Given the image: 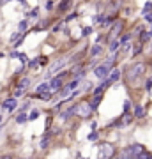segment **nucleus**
Masks as SVG:
<instances>
[{"instance_id":"1","label":"nucleus","mask_w":152,"mask_h":159,"mask_svg":"<svg viewBox=\"0 0 152 159\" xmlns=\"http://www.w3.org/2000/svg\"><path fill=\"white\" fill-rule=\"evenodd\" d=\"M69 74H71V71H69V73H67V71H62L60 74H57L55 78H51V81L48 83V87H50V92H51V94H55V92L58 94L60 90H62V87L66 85V83H64V80H66Z\"/></svg>"},{"instance_id":"2","label":"nucleus","mask_w":152,"mask_h":159,"mask_svg":"<svg viewBox=\"0 0 152 159\" xmlns=\"http://www.w3.org/2000/svg\"><path fill=\"white\" fill-rule=\"evenodd\" d=\"M115 156V147L110 142H103L97 147V159H110Z\"/></svg>"},{"instance_id":"3","label":"nucleus","mask_w":152,"mask_h":159,"mask_svg":"<svg viewBox=\"0 0 152 159\" xmlns=\"http://www.w3.org/2000/svg\"><path fill=\"white\" fill-rule=\"evenodd\" d=\"M143 71H145V64H142V62H136V64H133L131 67L127 69V80L129 81H133V80H136L138 76H142L143 74Z\"/></svg>"},{"instance_id":"4","label":"nucleus","mask_w":152,"mask_h":159,"mask_svg":"<svg viewBox=\"0 0 152 159\" xmlns=\"http://www.w3.org/2000/svg\"><path fill=\"white\" fill-rule=\"evenodd\" d=\"M90 115H92V108L89 106V103H76V117L90 119Z\"/></svg>"},{"instance_id":"5","label":"nucleus","mask_w":152,"mask_h":159,"mask_svg":"<svg viewBox=\"0 0 152 159\" xmlns=\"http://www.w3.org/2000/svg\"><path fill=\"white\" fill-rule=\"evenodd\" d=\"M0 110H2V111H9V113L16 111V110H18V99H16V97H7V99H4L2 103H0Z\"/></svg>"},{"instance_id":"6","label":"nucleus","mask_w":152,"mask_h":159,"mask_svg":"<svg viewBox=\"0 0 152 159\" xmlns=\"http://www.w3.org/2000/svg\"><path fill=\"white\" fill-rule=\"evenodd\" d=\"M110 71H112V67H110V65H106V64H99V65H96V67H94V76H96L97 80H106V78H108V74H110Z\"/></svg>"},{"instance_id":"7","label":"nucleus","mask_w":152,"mask_h":159,"mask_svg":"<svg viewBox=\"0 0 152 159\" xmlns=\"http://www.w3.org/2000/svg\"><path fill=\"white\" fill-rule=\"evenodd\" d=\"M51 136H53V133H50V131H46L44 134L41 136V140H39V149H41V150H46V149L50 147V142H51Z\"/></svg>"},{"instance_id":"8","label":"nucleus","mask_w":152,"mask_h":159,"mask_svg":"<svg viewBox=\"0 0 152 159\" xmlns=\"http://www.w3.org/2000/svg\"><path fill=\"white\" fill-rule=\"evenodd\" d=\"M127 150H129V154H131V156L136 159V157L145 150V147H143L142 143H131V145H127Z\"/></svg>"},{"instance_id":"9","label":"nucleus","mask_w":152,"mask_h":159,"mask_svg":"<svg viewBox=\"0 0 152 159\" xmlns=\"http://www.w3.org/2000/svg\"><path fill=\"white\" fill-rule=\"evenodd\" d=\"M71 117H76V103H73L69 108H66V110L60 113V119H62V120H67V119H71Z\"/></svg>"},{"instance_id":"10","label":"nucleus","mask_w":152,"mask_h":159,"mask_svg":"<svg viewBox=\"0 0 152 159\" xmlns=\"http://www.w3.org/2000/svg\"><path fill=\"white\" fill-rule=\"evenodd\" d=\"M133 117L135 119H145V108L142 104H135L133 106Z\"/></svg>"},{"instance_id":"11","label":"nucleus","mask_w":152,"mask_h":159,"mask_svg":"<svg viewBox=\"0 0 152 159\" xmlns=\"http://www.w3.org/2000/svg\"><path fill=\"white\" fill-rule=\"evenodd\" d=\"M14 122L16 124H27L28 122V113H25V111H18L16 113V117H14Z\"/></svg>"},{"instance_id":"12","label":"nucleus","mask_w":152,"mask_h":159,"mask_svg":"<svg viewBox=\"0 0 152 159\" xmlns=\"http://www.w3.org/2000/svg\"><path fill=\"white\" fill-rule=\"evenodd\" d=\"M101 101H103V96H92V97H90V101H87V103H89V106L92 108V111H96V110L99 108Z\"/></svg>"},{"instance_id":"13","label":"nucleus","mask_w":152,"mask_h":159,"mask_svg":"<svg viewBox=\"0 0 152 159\" xmlns=\"http://www.w3.org/2000/svg\"><path fill=\"white\" fill-rule=\"evenodd\" d=\"M120 30H122V21H115V23L112 25V28H110V39L115 37V35H119Z\"/></svg>"},{"instance_id":"14","label":"nucleus","mask_w":152,"mask_h":159,"mask_svg":"<svg viewBox=\"0 0 152 159\" xmlns=\"http://www.w3.org/2000/svg\"><path fill=\"white\" fill-rule=\"evenodd\" d=\"M108 81H110L112 85L115 83V81H119L120 80V69H112L110 71V74H108V78H106Z\"/></svg>"},{"instance_id":"15","label":"nucleus","mask_w":152,"mask_h":159,"mask_svg":"<svg viewBox=\"0 0 152 159\" xmlns=\"http://www.w3.org/2000/svg\"><path fill=\"white\" fill-rule=\"evenodd\" d=\"M30 87V80L28 78H21L19 81H18V85H16V88H19V90H23V92H25V90Z\"/></svg>"},{"instance_id":"16","label":"nucleus","mask_w":152,"mask_h":159,"mask_svg":"<svg viewBox=\"0 0 152 159\" xmlns=\"http://www.w3.org/2000/svg\"><path fill=\"white\" fill-rule=\"evenodd\" d=\"M39 115H41V110H37V108H32V110H30V113H28V122H34V120H37V119H39Z\"/></svg>"},{"instance_id":"17","label":"nucleus","mask_w":152,"mask_h":159,"mask_svg":"<svg viewBox=\"0 0 152 159\" xmlns=\"http://www.w3.org/2000/svg\"><path fill=\"white\" fill-rule=\"evenodd\" d=\"M42 92H50V87H48L46 81H44V83H39V85L35 87V94H42Z\"/></svg>"},{"instance_id":"18","label":"nucleus","mask_w":152,"mask_h":159,"mask_svg":"<svg viewBox=\"0 0 152 159\" xmlns=\"http://www.w3.org/2000/svg\"><path fill=\"white\" fill-rule=\"evenodd\" d=\"M119 48H120V41H112L110 46H108V51H110V53H117Z\"/></svg>"},{"instance_id":"19","label":"nucleus","mask_w":152,"mask_h":159,"mask_svg":"<svg viewBox=\"0 0 152 159\" xmlns=\"http://www.w3.org/2000/svg\"><path fill=\"white\" fill-rule=\"evenodd\" d=\"M103 53V46H99V44H94V46L90 48V57H97V55H101Z\"/></svg>"},{"instance_id":"20","label":"nucleus","mask_w":152,"mask_h":159,"mask_svg":"<svg viewBox=\"0 0 152 159\" xmlns=\"http://www.w3.org/2000/svg\"><path fill=\"white\" fill-rule=\"evenodd\" d=\"M69 7H71V0H62L60 6H58V11H60V12H66Z\"/></svg>"},{"instance_id":"21","label":"nucleus","mask_w":152,"mask_h":159,"mask_svg":"<svg viewBox=\"0 0 152 159\" xmlns=\"http://www.w3.org/2000/svg\"><path fill=\"white\" fill-rule=\"evenodd\" d=\"M122 110H124V113H129V111L133 110V101L131 99H126L124 104H122Z\"/></svg>"},{"instance_id":"22","label":"nucleus","mask_w":152,"mask_h":159,"mask_svg":"<svg viewBox=\"0 0 152 159\" xmlns=\"http://www.w3.org/2000/svg\"><path fill=\"white\" fill-rule=\"evenodd\" d=\"M27 28H28V21H27V19H21V21H19V25H18V32L23 34Z\"/></svg>"},{"instance_id":"23","label":"nucleus","mask_w":152,"mask_h":159,"mask_svg":"<svg viewBox=\"0 0 152 159\" xmlns=\"http://www.w3.org/2000/svg\"><path fill=\"white\" fill-rule=\"evenodd\" d=\"M136 159H152V152H149V150L145 149V150H143V152H142Z\"/></svg>"},{"instance_id":"24","label":"nucleus","mask_w":152,"mask_h":159,"mask_svg":"<svg viewBox=\"0 0 152 159\" xmlns=\"http://www.w3.org/2000/svg\"><path fill=\"white\" fill-rule=\"evenodd\" d=\"M30 108H32V103H30V101H27V103H23V104L19 106V110H18V111H25V113H27Z\"/></svg>"},{"instance_id":"25","label":"nucleus","mask_w":152,"mask_h":159,"mask_svg":"<svg viewBox=\"0 0 152 159\" xmlns=\"http://www.w3.org/2000/svg\"><path fill=\"white\" fill-rule=\"evenodd\" d=\"M104 18H106V16H103V14H96L92 21H94V23H97V25H103V21H104Z\"/></svg>"},{"instance_id":"26","label":"nucleus","mask_w":152,"mask_h":159,"mask_svg":"<svg viewBox=\"0 0 152 159\" xmlns=\"http://www.w3.org/2000/svg\"><path fill=\"white\" fill-rule=\"evenodd\" d=\"M96 140H99V131H92L89 134V142H96Z\"/></svg>"},{"instance_id":"27","label":"nucleus","mask_w":152,"mask_h":159,"mask_svg":"<svg viewBox=\"0 0 152 159\" xmlns=\"http://www.w3.org/2000/svg\"><path fill=\"white\" fill-rule=\"evenodd\" d=\"M142 50H143V48H142V42H138V44H135V50H133V53H131V55H133V57H136L138 53H142Z\"/></svg>"},{"instance_id":"28","label":"nucleus","mask_w":152,"mask_h":159,"mask_svg":"<svg viewBox=\"0 0 152 159\" xmlns=\"http://www.w3.org/2000/svg\"><path fill=\"white\" fill-rule=\"evenodd\" d=\"M131 37H133V34H126L124 37H120V44H126V42H129V41H131Z\"/></svg>"},{"instance_id":"29","label":"nucleus","mask_w":152,"mask_h":159,"mask_svg":"<svg viewBox=\"0 0 152 159\" xmlns=\"http://www.w3.org/2000/svg\"><path fill=\"white\" fill-rule=\"evenodd\" d=\"M27 65H28V69H35V67L39 65V62H37V58H34V60H30Z\"/></svg>"},{"instance_id":"30","label":"nucleus","mask_w":152,"mask_h":159,"mask_svg":"<svg viewBox=\"0 0 152 159\" xmlns=\"http://www.w3.org/2000/svg\"><path fill=\"white\" fill-rule=\"evenodd\" d=\"M81 34H83V37H87V35H90V34H92V27H85Z\"/></svg>"},{"instance_id":"31","label":"nucleus","mask_w":152,"mask_h":159,"mask_svg":"<svg viewBox=\"0 0 152 159\" xmlns=\"http://www.w3.org/2000/svg\"><path fill=\"white\" fill-rule=\"evenodd\" d=\"M23 94H25L23 90H19V88H16V90H14V94H12V97H16V99H18V97H21V96H23Z\"/></svg>"},{"instance_id":"32","label":"nucleus","mask_w":152,"mask_h":159,"mask_svg":"<svg viewBox=\"0 0 152 159\" xmlns=\"http://www.w3.org/2000/svg\"><path fill=\"white\" fill-rule=\"evenodd\" d=\"M150 11H152V2H147L145 7H143V14H145V12H150Z\"/></svg>"},{"instance_id":"33","label":"nucleus","mask_w":152,"mask_h":159,"mask_svg":"<svg viewBox=\"0 0 152 159\" xmlns=\"http://www.w3.org/2000/svg\"><path fill=\"white\" fill-rule=\"evenodd\" d=\"M37 62H39V65H44V64H48V58L46 57H39Z\"/></svg>"},{"instance_id":"34","label":"nucleus","mask_w":152,"mask_h":159,"mask_svg":"<svg viewBox=\"0 0 152 159\" xmlns=\"http://www.w3.org/2000/svg\"><path fill=\"white\" fill-rule=\"evenodd\" d=\"M145 21L152 23V12H145Z\"/></svg>"},{"instance_id":"35","label":"nucleus","mask_w":152,"mask_h":159,"mask_svg":"<svg viewBox=\"0 0 152 159\" xmlns=\"http://www.w3.org/2000/svg\"><path fill=\"white\" fill-rule=\"evenodd\" d=\"M46 9H48V11L53 9V2H51V0H48V2H46Z\"/></svg>"},{"instance_id":"36","label":"nucleus","mask_w":152,"mask_h":159,"mask_svg":"<svg viewBox=\"0 0 152 159\" xmlns=\"http://www.w3.org/2000/svg\"><path fill=\"white\" fill-rule=\"evenodd\" d=\"M76 16H78V14H76V12H73V14H69V16L66 18V21H71V19H74Z\"/></svg>"},{"instance_id":"37","label":"nucleus","mask_w":152,"mask_h":159,"mask_svg":"<svg viewBox=\"0 0 152 159\" xmlns=\"http://www.w3.org/2000/svg\"><path fill=\"white\" fill-rule=\"evenodd\" d=\"M150 87H152V78H149V80H147V85H145V88H147V90H150Z\"/></svg>"},{"instance_id":"38","label":"nucleus","mask_w":152,"mask_h":159,"mask_svg":"<svg viewBox=\"0 0 152 159\" xmlns=\"http://www.w3.org/2000/svg\"><path fill=\"white\" fill-rule=\"evenodd\" d=\"M0 159H14L11 154H4V156H0Z\"/></svg>"},{"instance_id":"39","label":"nucleus","mask_w":152,"mask_h":159,"mask_svg":"<svg viewBox=\"0 0 152 159\" xmlns=\"http://www.w3.org/2000/svg\"><path fill=\"white\" fill-rule=\"evenodd\" d=\"M28 16H30V18H35V16H37V9H34V11H30V12H28Z\"/></svg>"},{"instance_id":"40","label":"nucleus","mask_w":152,"mask_h":159,"mask_svg":"<svg viewBox=\"0 0 152 159\" xmlns=\"http://www.w3.org/2000/svg\"><path fill=\"white\" fill-rule=\"evenodd\" d=\"M62 25H64V23H58L57 27H53V32H57V30H60V28H62Z\"/></svg>"},{"instance_id":"41","label":"nucleus","mask_w":152,"mask_h":159,"mask_svg":"<svg viewBox=\"0 0 152 159\" xmlns=\"http://www.w3.org/2000/svg\"><path fill=\"white\" fill-rule=\"evenodd\" d=\"M4 119H6V117L2 115V113H0V124H4Z\"/></svg>"},{"instance_id":"42","label":"nucleus","mask_w":152,"mask_h":159,"mask_svg":"<svg viewBox=\"0 0 152 159\" xmlns=\"http://www.w3.org/2000/svg\"><path fill=\"white\" fill-rule=\"evenodd\" d=\"M76 159H87V157H80V156H78V157H76Z\"/></svg>"},{"instance_id":"43","label":"nucleus","mask_w":152,"mask_h":159,"mask_svg":"<svg viewBox=\"0 0 152 159\" xmlns=\"http://www.w3.org/2000/svg\"><path fill=\"white\" fill-rule=\"evenodd\" d=\"M110 159H119V157H117V156H113V157H110Z\"/></svg>"},{"instance_id":"44","label":"nucleus","mask_w":152,"mask_h":159,"mask_svg":"<svg viewBox=\"0 0 152 159\" xmlns=\"http://www.w3.org/2000/svg\"><path fill=\"white\" fill-rule=\"evenodd\" d=\"M149 35H150V37H152V30H150V32H149Z\"/></svg>"},{"instance_id":"45","label":"nucleus","mask_w":152,"mask_h":159,"mask_svg":"<svg viewBox=\"0 0 152 159\" xmlns=\"http://www.w3.org/2000/svg\"><path fill=\"white\" fill-rule=\"evenodd\" d=\"M150 51H152V44H150Z\"/></svg>"},{"instance_id":"46","label":"nucleus","mask_w":152,"mask_h":159,"mask_svg":"<svg viewBox=\"0 0 152 159\" xmlns=\"http://www.w3.org/2000/svg\"><path fill=\"white\" fill-rule=\"evenodd\" d=\"M21 159H28V157H21Z\"/></svg>"}]
</instances>
